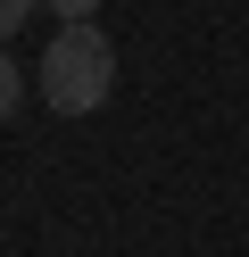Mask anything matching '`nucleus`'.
<instances>
[{
  "mask_svg": "<svg viewBox=\"0 0 249 257\" xmlns=\"http://www.w3.org/2000/svg\"><path fill=\"white\" fill-rule=\"evenodd\" d=\"M33 83H42V100L58 108V116H92L116 91V42L100 34V25H58L50 50L33 58Z\"/></svg>",
  "mask_w": 249,
  "mask_h": 257,
  "instance_id": "1",
  "label": "nucleus"
},
{
  "mask_svg": "<svg viewBox=\"0 0 249 257\" xmlns=\"http://www.w3.org/2000/svg\"><path fill=\"white\" fill-rule=\"evenodd\" d=\"M17 100H25V75H17V58H9V50H0V124H9V116H17Z\"/></svg>",
  "mask_w": 249,
  "mask_h": 257,
  "instance_id": "2",
  "label": "nucleus"
},
{
  "mask_svg": "<svg viewBox=\"0 0 249 257\" xmlns=\"http://www.w3.org/2000/svg\"><path fill=\"white\" fill-rule=\"evenodd\" d=\"M33 9H42V0H0V42H9V34H17V25H25V17H33Z\"/></svg>",
  "mask_w": 249,
  "mask_h": 257,
  "instance_id": "3",
  "label": "nucleus"
},
{
  "mask_svg": "<svg viewBox=\"0 0 249 257\" xmlns=\"http://www.w3.org/2000/svg\"><path fill=\"white\" fill-rule=\"evenodd\" d=\"M42 9H58V25H92V9H100V0H42Z\"/></svg>",
  "mask_w": 249,
  "mask_h": 257,
  "instance_id": "4",
  "label": "nucleus"
}]
</instances>
